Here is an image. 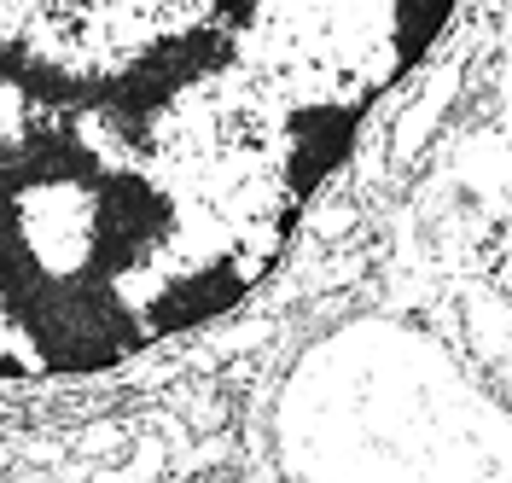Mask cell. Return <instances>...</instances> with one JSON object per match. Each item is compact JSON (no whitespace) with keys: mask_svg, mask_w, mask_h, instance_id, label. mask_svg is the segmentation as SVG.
Wrapping results in <instances>:
<instances>
[{"mask_svg":"<svg viewBox=\"0 0 512 483\" xmlns=\"http://www.w3.org/2000/svg\"><path fill=\"white\" fill-rule=\"evenodd\" d=\"M460 0H0V379L251 297Z\"/></svg>","mask_w":512,"mask_h":483,"instance_id":"1","label":"cell"}]
</instances>
